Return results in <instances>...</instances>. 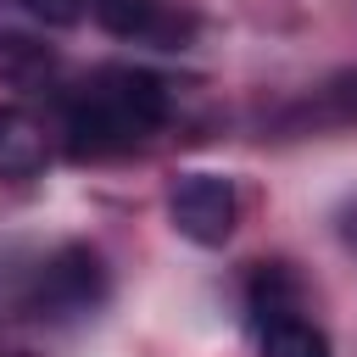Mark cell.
I'll return each instance as SVG.
<instances>
[{"mask_svg":"<svg viewBox=\"0 0 357 357\" xmlns=\"http://www.w3.org/2000/svg\"><path fill=\"white\" fill-rule=\"evenodd\" d=\"M245 312H251V329H273L284 318H301V279L284 268V262H262L251 273V290H245Z\"/></svg>","mask_w":357,"mask_h":357,"instance_id":"obj_7","label":"cell"},{"mask_svg":"<svg viewBox=\"0 0 357 357\" xmlns=\"http://www.w3.org/2000/svg\"><path fill=\"white\" fill-rule=\"evenodd\" d=\"M284 128L296 134H324V128H357V67L324 78L312 95H301L290 112H284Z\"/></svg>","mask_w":357,"mask_h":357,"instance_id":"obj_5","label":"cell"},{"mask_svg":"<svg viewBox=\"0 0 357 357\" xmlns=\"http://www.w3.org/2000/svg\"><path fill=\"white\" fill-rule=\"evenodd\" d=\"M17 357H22V351H17Z\"/></svg>","mask_w":357,"mask_h":357,"instance_id":"obj_11","label":"cell"},{"mask_svg":"<svg viewBox=\"0 0 357 357\" xmlns=\"http://www.w3.org/2000/svg\"><path fill=\"white\" fill-rule=\"evenodd\" d=\"M100 301H106V262H100L95 245H78V240L61 245V251H50L39 262L28 296H22V307L33 318H45V324H78Z\"/></svg>","mask_w":357,"mask_h":357,"instance_id":"obj_2","label":"cell"},{"mask_svg":"<svg viewBox=\"0 0 357 357\" xmlns=\"http://www.w3.org/2000/svg\"><path fill=\"white\" fill-rule=\"evenodd\" d=\"M56 78V50L33 33H0V84L11 89H45Z\"/></svg>","mask_w":357,"mask_h":357,"instance_id":"obj_8","label":"cell"},{"mask_svg":"<svg viewBox=\"0 0 357 357\" xmlns=\"http://www.w3.org/2000/svg\"><path fill=\"white\" fill-rule=\"evenodd\" d=\"M262 357H329V335L312 318H284L262 329Z\"/></svg>","mask_w":357,"mask_h":357,"instance_id":"obj_9","label":"cell"},{"mask_svg":"<svg viewBox=\"0 0 357 357\" xmlns=\"http://www.w3.org/2000/svg\"><path fill=\"white\" fill-rule=\"evenodd\" d=\"M28 11L45 17V22H78L84 17V0H28Z\"/></svg>","mask_w":357,"mask_h":357,"instance_id":"obj_10","label":"cell"},{"mask_svg":"<svg viewBox=\"0 0 357 357\" xmlns=\"http://www.w3.org/2000/svg\"><path fill=\"white\" fill-rule=\"evenodd\" d=\"M50 162V134L28 106H0V178H33Z\"/></svg>","mask_w":357,"mask_h":357,"instance_id":"obj_6","label":"cell"},{"mask_svg":"<svg viewBox=\"0 0 357 357\" xmlns=\"http://www.w3.org/2000/svg\"><path fill=\"white\" fill-rule=\"evenodd\" d=\"M173 112V95L156 73L128 67V61H106L95 67L84 84H73L61 95V123H67V151L78 162L89 156H123L134 145H145Z\"/></svg>","mask_w":357,"mask_h":357,"instance_id":"obj_1","label":"cell"},{"mask_svg":"<svg viewBox=\"0 0 357 357\" xmlns=\"http://www.w3.org/2000/svg\"><path fill=\"white\" fill-rule=\"evenodd\" d=\"M95 6V22L117 39H151V45H184L190 33V17L167 11V0H89Z\"/></svg>","mask_w":357,"mask_h":357,"instance_id":"obj_4","label":"cell"},{"mask_svg":"<svg viewBox=\"0 0 357 357\" xmlns=\"http://www.w3.org/2000/svg\"><path fill=\"white\" fill-rule=\"evenodd\" d=\"M167 223L190 240V245H229L234 223H240V195L234 178L223 173H178L167 184Z\"/></svg>","mask_w":357,"mask_h":357,"instance_id":"obj_3","label":"cell"}]
</instances>
